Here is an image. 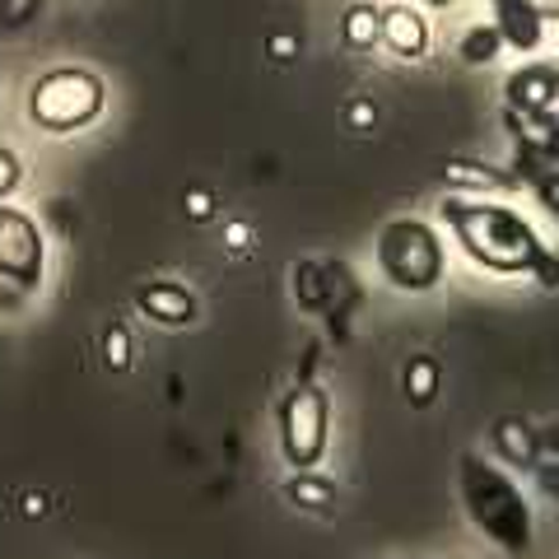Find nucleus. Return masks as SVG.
Returning <instances> with one entry per match:
<instances>
[{
    "mask_svg": "<svg viewBox=\"0 0 559 559\" xmlns=\"http://www.w3.org/2000/svg\"><path fill=\"white\" fill-rule=\"evenodd\" d=\"M439 219L448 224V234L462 242V252L476 266L499 271V275H532L536 257L546 252V242L536 238V229L513 205H499L485 197L448 191L439 205Z\"/></svg>",
    "mask_w": 559,
    "mask_h": 559,
    "instance_id": "f257e3e1",
    "label": "nucleus"
},
{
    "mask_svg": "<svg viewBox=\"0 0 559 559\" xmlns=\"http://www.w3.org/2000/svg\"><path fill=\"white\" fill-rule=\"evenodd\" d=\"M457 499L462 513L471 518L489 546L503 555H527L532 550V503L518 489L513 476H503L495 462H485L480 452H462L457 457Z\"/></svg>",
    "mask_w": 559,
    "mask_h": 559,
    "instance_id": "f03ea898",
    "label": "nucleus"
},
{
    "mask_svg": "<svg viewBox=\"0 0 559 559\" xmlns=\"http://www.w3.org/2000/svg\"><path fill=\"white\" fill-rule=\"evenodd\" d=\"M103 108H108V90H103V80L84 66L43 70V75L28 84V117L51 135L94 127Z\"/></svg>",
    "mask_w": 559,
    "mask_h": 559,
    "instance_id": "7ed1b4c3",
    "label": "nucleus"
},
{
    "mask_svg": "<svg viewBox=\"0 0 559 559\" xmlns=\"http://www.w3.org/2000/svg\"><path fill=\"white\" fill-rule=\"evenodd\" d=\"M443 238L433 234V224L425 219H388L378 229V271L388 285L406 289V294H425L443 280Z\"/></svg>",
    "mask_w": 559,
    "mask_h": 559,
    "instance_id": "20e7f679",
    "label": "nucleus"
},
{
    "mask_svg": "<svg viewBox=\"0 0 559 559\" xmlns=\"http://www.w3.org/2000/svg\"><path fill=\"white\" fill-rule=\"evenodd\" d=\"M331 439V401L318 382H299L280 401V452L294 471H312L326 457Z\"/></svg>",
    "mask_w": 559,
    "mask_h": 559,
    "instance_id": "39448f33",
    "label": "nucleus"
},
{
    "mask_svg": "<svg viewBox=\"0 0 559 559\" xmlns=\"http://www.w3.org/2000/svg\"><path fill=\"white\" fill-rule=\"evenodd\" d=\"M47 271V238L38 219L14 205H0V280L14 289H38Z\"/></svg>",
    "mask_w": 559,
    "mask_h": 559,
    "instance_id": "423d86ee",
    "label": "nucleus"
},
{
    "mask_svg": "<svg viewBox=\"0 0 559 559\" xmlns=\"http://www.w3.org/2000/svg\"><path fill=\"white\" fill-rule=\"evenodd\" d=\"M503 94H509V108L522 112V117H546L559 98V70L546 66V61H532L509 75L503 84Z\"/></svg>",
    "mask_w": 559,
    "mask_h": 559,
    "instance_id": "0eeeda50",
    "label": "nucleus"
},
{
    "mask_svg": "<svg viewBox=\"0 0 559 559\" xmlns=\"http://www.w3.org/2000/svg\"><path fill=\"white\" fill-rule=\"evenodd\" d=\"M135 308L145 312L154 326H191L197 322V299L178 280H150L135 289Z\"/></svg>",
    "mask_w": 559,
    "mask_h": 559,
    "instance_id": "6e6552de",
    "label": "nucleus"
},
{
    "mask_svg": "<svg viewBox=\"0 0 559 559\" xmlns=\"http://www.w3.org/2000/svg\"><path fill=\"white\" fill-rule=\"evenodd\" d=\"M495 28L503 47H518V51H536L540 38H546V20L536 14L532 0H495Z\"/></svg>",
    "mask_w": 559,
    "mask_h": 559,
    "instance_id": "1a4fd4ad",
    "label": "nucleus"
},
{
    "mask_svg": "<svg viewBox=\"0 0 559 559\" xmlns=\"http://www.w3.org/2000/svg\"><path fill=\"white\" fill-rule=\"evenodd\" d=\"M382 47H392L396 57H425L429 51V24H425V14L411 10V5H392V10H382Z\"/></svg>",
    "mask_w": 559,
    "mask_h": 559,
    "instance_id": "9d476101",
    "label": "nucleus"
},
{
    "mask_svg": "<svg viewBox=\"0 0 559 559\" xmlns=\"http://www.w3.org/2000/svg\"><path fill=\"white\" fill-rule=\"evenodd\" d=\"M495 448H499L503 462L536 466L540 462V429H532L527 419H499L495 425Z\"/></svg>",
    "mask_w": 559,
    "mask_h": 559,
    "instance_id": "9b49d317",
    "label": "nucleus"
},
{
    "mask_svg": "<svg viewBox=\"0 0 559 559\" xmlns=\"http://www.w3.org/2000/svg\"><path fill=\"white\" fill-rule=\"evenodd\" d=\"M513 182H527V187L536 191V201L559 219V164L540 159V154H532L527 145H522V150H518V178H513Z\"/></svg>",
    "mask_w": 559,
    "mask_h": 559,
    "instance_id": "f8f14e48",
    "label": "nucleus"
},
{
    "mask_svg": "<svg viewBox=\"0 0 559 559\" xmlns=\"http://www.w3.org/2000/svg\"><path fill=\"white\" fill-rule=\"evenodd\" d=\"M285 499L294 503V509L331 513L336 509V485H331L326 476H318V471H294V476L285 480Z\"/></svg>",
    "mask_w": 559,
    "mask_h": 559,
    "instance_id": "ddd939ff",
    "label": "nucleus"
},
{
    "mask_svg": "<svg viewBox=\"0 0 559 559\" xmlns=\"http://www.w3.org/2000/svg\"><path fill=\"white\" fill-rule=\"evenodd\" d=\"M341 43L349 51H373L382 43V10L364 5V0H359V5H349L345 20H341Z\"/></svg>",
    "mask_w": 559,
    "mask_h": 559,
    "instance_id": "4468645a",
    "label": "nucleus"
},
{
    "mask_svg": "<svg viewBox=\"0 0 559 559\" xmlns=\"http://www.w3.org/2000/svg\"><path fill=\"white\" fill-rule=\"evenodd\" d=\"M406 401L411 406H433V396H439V382H443V369H439V359L433 355H415L411 364H406Z\"/></svg>",
    "mask_w": 559,
    "mask_h": 559,
    "instance_id": "2eb2a0df",
    "label": "nucleus"
},
{
    "mask_svg": "<svg viewBox=\"0 0 559 559\" xmlns=\"http://www.w3.org/2000/svg\"><path fill=\"white\" fill-rule=\"evenodd\" d=\"M448 182L452 191H466V197H480V191H503V187H513V178H503V173L495 168H480V164H448Z\"/></svg>",
    "mask_w": 559,
    "mask_h": 559,
    "instance_id": "dca6fc26",
    "label": "nucleus"
},
{
    "mask_svg": "<svg viewBox=\"0 0 559 559\" xmlns=\"http://www.w3.org/2000/svg\"><path fill=\"white\" fill-rule=\"evenodd\" d=\"M457 51H462V61L466 66H489L503 51V38H499V28L495 24H476V28H466L462 33V43H457Z\"/></svg>",
    "mask_w": 559,
    "mask_h": 559,
    "instance_id": "f3484780",
    "label": "nucleus"
},
{
    "mask_svg": "<svg viewBox=\"0 0 559 559\" xmlns=\"http://www.w3.org/2000/svg\"><path fill=\"white\" fill-rule=\"evenodd\" d=\"M294 294H299L304 308H326V266L299 261V266H294Z\"/></svg>",
    "mask_w": 559,
    "mask_h": 559,
    "instance_id": "a211bd4d",
    "label": "nucleus"
},
{
    "mask_svg": "<svg viewBox=\"0 0 559 559\" xmlns=\"http://www.w3.org/2000/svg\"><path fill=\"white\" fill-rule=\"evenodd\" d=\"M522 121H536L532 131H522V145L532 154H540V159L559 164V121L555 117H522Z\"/></svg>",
    "mask_w": 559,
    "mask_h": 559,
    "instance_id": "6ab92c4d",
    "label": "nucleus"
},
{
    "mask_svg": "<svg viewBox=\"0 0 559 559\" xmlns=\"http://www.w3.org/2000/svg\"><path fill=\"white\" fill-rule=\"evenodd\" d=\"M103 359H108L112 373L131 369V336H127V326H121V322H112L108 331H103Z\"/></svg>",
    "mask_w": 559,
    "mask_h": 559,
    "instance_id": "aec40b11",
    "label": "nucleus"
},
{
    "mask_svg": "<svg viewBox=\"0 0 559 559\" xmlns=\"http://www.w3.org/2000/svg\"><path fill=\"white\" fill-rule=\"evenodd\" d=\"M24 182V159L10 145H0V205H5Z\"/></svg>",
    "mask_w": 559,
    "mask_h": 559,
    "instance_id": "412c9836",
    "label": "nucleus"
},
{
    "mask_svg": "<svg viewBox=\"0 0 559 559\" xmlns=\"http://www.w3.org/2000/svg\"><path fill=\"white\" fill-rule=\"evenodd\" d=\"M532 275L540 280V289H559V257L546 248L536 257V266H532Z\"/></svg>",
    "mask_w": 559,
    "mask_h": 559,
    "instance_id": "4be33fe9",
    "label": "nucleus"
},
{
    "mask_svg": "<svg viewBox=\"0 0 559 559\" xmlns=\"http://www.w3.org/2000/svg\"><path fill=\"white\" fill-rule=\"evenodd\" d=\"M532 471H536V485H540V495L559 503V462H536Z\"/></svg>",
    "mask_w": 559,
    "mask_h": 559,
    "instance_id": "5701e85b",
    "label": "nucleus"
},
{
    "mask_svg": "<svg viewBox=\"0 0 559 559\" xmlns=\"http://www.w3.org/2000/svg\"><path fill=\"white\" fill-rule=\"evenodd\" d=\"M187 210H191V219H210V215H215V201H210L205 191H191V197H187Z\"/></svg>",
    "mask_w": 559,
    "mask_h": 559,
    "instance_id": "b1692460",
    "label": "nucleus"
},
{
    "mask_svg": "<svg viewBox=\"0 0 559 559\" xmlns=\"http://www.w3.org/2000/svg\"><path fill=\"white\" fill-rule=\"evenodd\" d=\"M540 452H555V457H559V425L540 429Z\"/></svg>",
    "mask_w": 559,
    "mask_h": 559,
    "instance_id": "393cba45",
    "label": "nucleus"
},
{
    "mask_svg": "<svg viewBox=\"0 0 559 559\" xmlns=\"http://www.w3.org/2000/svg\"><path fill=\"white\" fill-rule=\"evenodd\" d=\"M294 47H299V43H294V38H275V43H271V51H275V61H289V57H294Z\"/></svg>",
    "mask_w": 559,
    "mask_h": 559,
    "instance_id": "a878e982",
    "label": "nucleus"
},
{
    "mask_svg": "<svg viewBox=\"0 0 559 559\" xmlns=\"http://www.w3.org/2000/svg\"><path fill=\"white\" fill-rule=\"evenodd\" d=\"M24 513H28V518H43V513H47L43 495H28V499H24Z\"/></svg>",
    "mask_w": 559,
    "mask_h": 559,
    "instance_id": "bb28decb",
    "label": "nucleus"
},
{
    "mask_svg": "<svg viewBox=\"0 0 559 559\" xmlns=\"http://www.w3.org/2000/svg\"><path fill=\"white\" fill-rule=\"evenodd\" d=\"M532 5H536L540 20H555V14H559V0H532Z\"/></svg>",
    "mask_w": 559,
    "mask_h": 559,
    "instance_id": "cd10ccee",
    "label": "nucleus"
},
{
    "mask_svg": "<svg viewBox=\"0 0 559 559\" xmlns=\"http://www.w3.org/2000/svg\"><path fill=\"white\" fill-rule=\"evenodd\" d=\"M364 121H373V108H369V103H359V108H355V127H364Z\"/></svg>",
    "mask_w": 559,
    "mask_h": 559,
    "instance_id": "c85d7f7f",
    "label": "nucleus"
},
{
    "mask_svg": "<svg viewBox=\"0 0 559 559\" xmlns=\"http://www.w3.org/2000/svg\"><path fill=\"white\" fill-rule=\"evenodd\" d=\"M425 5H457V0H425Z\"/></svg>",
    "mask_w": 559,
    "mask_h": 559,
    "instance_id": "c756f323",
    "label": "nucleus"
},
{
    "mask_svg": "<svg viewBox=\"0 0 559 559\" xmlns=\"http://www.w3.org/2000/svg\"><path fill=\"white\" fill-rule=\"evenodd\" d=\"M0 90H5V66H0Z\"/></svg>",
    "mask_w": 559,
    "mask_h": 559,
    "instance_id": "7c9ffc66",
    "label": "nucleus"
}]
</instances>
